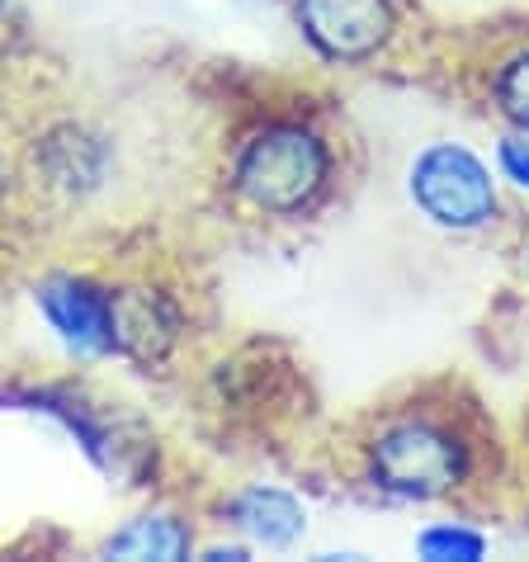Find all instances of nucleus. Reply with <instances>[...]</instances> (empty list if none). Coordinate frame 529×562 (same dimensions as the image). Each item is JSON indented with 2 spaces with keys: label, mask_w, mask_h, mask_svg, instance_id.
Here are the masks:
<instances>
[{
  "label": "nucleus",
  "mask_w": 529,
  "mask_h": 562,
  "mask_svg": "<svg viewBox=\"0 0 529 562\" xmlns=\"http://www.w3.org/2000/svg\"><path fill=\"white\" fill-rule=\"evenodd\" d=\"M331 180V147L307 123H264L241 143L232 184L251 209L293 217L307 213Z\"/></svg>",
  "instance_id": "nucleus-1"
},
{
  "label": "nucleus",
  "mask_w": 529,
  "mask_h": 562,
  "mask_svg": "<svg viewBox=\"0 0 529 562\" xmlns=\"http://www.w3.org/2000/svg\"><path fill=\"white\" fill-rule=\"evenodd\" d=\"M469 473V449L454 430L435 426V420L407 416L393 420L373 435L369 445V477L373 487L402 502H435V496L454 492Z\"/></svg>",
  "instance_id": "nucleus-2"
},
{
  "label": "nucleus",
  "mask_w": 529,
  "mask_h": 562,
  "mask_svg": "<svg viewBox=\"0 0 529 562\" xmlns=\"http://www.w3.org/2000/svg\"><path fill=\"white\" fill-rule=\"evenodd\" d=\"M412 199L435 227L477 232L496 217V180L469 147L435 143L412 166Z\"/></svg>",
  "instance_id": "nucleus-3"
},
{
  "label": "nucleus",
  "mask_w": 529,
  "mask_h": 562,
  "mask_svg": "<svg viewBox=\"0 0 529 562\" xmlns=\"http://www.w3.org/2000/svg\"><path fill=\"white\" fill-rule=\"evenodd\" d=\"M34 303L71 355H114V289L86 274H53L34 289Z\"/></svg>",
  "instance_id": "nucleus-4"
},
{
  "label": "nucleus",
  "mask_w": 529,
  "mask_h": 562,
  "mask_svg": "<svg viewBox=\"0 0 529 562\" xmlns=\"http://www.w3.org/2000/svg\"><path fill=\"white\" fill-rule=\"evenodd\" d=\"M303 38L326 61H369L393 38V0H299Z\"/></svg>",
  "instance_id": "nucleus-5"
},
{
  "label": "nucleus",
  "mask_w": 529,
  "mask_h": 562,
  "mask_svg": "<svg viewBox=\"0 0 529 562\" xmlns=\"http://www.w3.org/2000/svg\"><path fill=\"white\" fill-rule=\"evenodd\" d=\"M180 340V307L161 289H114V355L137 364H161Z\"/></svg>",
  "instance_id": "nucleus-6"
},
{
  "label": "nucleus",
  "mask_w": 529,
  "mask_h": 562,
  "mask_svg": "<svg viewBox=\"0 0 529 562\" xmlns=\"http://www.w3.org/2000/svg\"><path fill=\"white\" fill-rule=\"evenodd\" d=\"M227 515L232 525L241 529L256 549H293L307 529V515L303 506L293 502L289 492L279 487H246L227 502Z\"/></svg>",
  "instance_id": "nucleus-7"
},
{
  "label": "nucleus",
  "mask_w": 529,
  "mask_h": 562,
  "mask_svg": "<svg viewBox=\"0 0 529 562\" xmlns=\"http://www.w3.org/2000/svg\"><path fill=\"white\" fill-rule=\"evenodd\" d=\"M43 170H48V180L61 184V190L71 194H86L95 190L104 180V166H109V147L100 133L81 128V123H67V128H57L43 137Z\"/></svg>",
  "instance_id": "nucleus-8"
},
{
  "label": "nucleus",
  "mask_w": 529,
  "mask_h": 562,
  "mask_svg": "<svg viewBox=\"0 0 529 562\" xmlns=\"http://www.w3.org/2000/svg\"><path fill=\"white\" fill-rule=\"evenodd\" d=\"M104 553L109 558H133V562H180L194 553V535L190 525L176 520V515H137L119 529V535L104 539Z\"/></svg>",
  "instance_id": "nucleus-9"
},
{
  "label": "nucleus",
  "mask_w": 529,
  "mask_h": 562,
  "mask_svg": "<svg viewBox=\"0 0 529 562\" xmlns=\"http://www.w3.org/2000/svg\"><path fill=\"white\" fill-rule=\"evenodd\" d=\"M492 95L510 128L529 133V48L502 61V71H496V81H492Z\"/></svg>",
  "instance_id": "nucleus-10"
},
{
  "label": "nucleus",
  "mask_w": 529,
  "mask_h": 562,
  "mask_svg": "<svg viewBox=\"0 0 529 562\" xmlns=\"http://www.w3.org/2000/svg\"><path fill=\"white\" fill-rule=\"evenodd\" d=\"M416 549H421V558H430V562H477L487 553V539H482L477 529H463V525H435L416 539Z\"/></svg>",
  "instance_id": "nucleus-11"
},
{
  "label": "nucleus",
  "mask_w": 529,
  "mask_h": 562,
  "mask_svg": "<svg viewBox=\"0 0 529 562\" xmlns=\"http://www.w3.org/2000/svg\"><path fill=\"white\" fill-rule=\"evenodd\" d=\"M496 166H502V176L510 184H520V190H529V133H510L502 137V147H496Z\"/></svg>",
  "instance_id": "nucleus-12"
},
{
  "label": "nucleus",
  "mask_w": 529,
  "mask_h": 562,
  "mask_svg": "<svg viewBox=\"0 0 529 562\" xmlns=\"http://www.w3.org/2000/svg\"><path fill=\"white\" fill-rule=\"evenodd\" d=\"M5 190H10V170H5V161H0V204H5Z\"/></svg>",
  "instance_id": "nucleus-13"
}]
</instances>
